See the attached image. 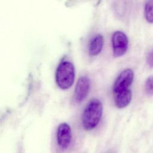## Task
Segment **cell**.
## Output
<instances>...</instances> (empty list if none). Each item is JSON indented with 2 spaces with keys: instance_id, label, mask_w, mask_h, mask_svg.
I'll use <instances>...</instances> for the list:
<instances>
[{
  "instance_id": "cell-1",
  "label": "cell",
  "mask_w": 153,
  "mask_h": 153,
  "mask_svg": "<svg viewBox=\"0 0 153 153\" xmlns=\"http://www.w3.org/2000/svg\"><path fill=\"white\" fill-rule=\"evenodd\" d=\"M103 112L102 103L98 99H92L85 107L82 115V124L86 130L95 128L100 121Z\"/></svg>"
},
{
  "instance_id": "cell-2",
  "label": "cell",
  "mask_w": 153,
  "mask_h": 153,
  "mask_svg": "<svg viewBox=\"0 0 153 153\" xmlns=\"http://www.w3.org/2000/svg\"><path fill=\"white\" fill-rule=\"evenodd\" d=\"M75 79V68L69 61H63L57 66L56 72V81L63 90L70 88Z\"/></svg>"
},
{
  "instance_id": "cell-3",
  "label": "cell",
  "mask_w": 153,
  "mask_h": 153,
  "mask_svg": "<svg viewBox=\"0 0 153 153\" xmlns=\"http://www.w3.org/2000/svg\"><path fill=\"white\" fill-rule=\"evenodd\" d=\"M112 45L114 55L115 57L122 56L126 53L128 48L127 36L121 31L115 32L112 36Z\"/></svg>"
},
{
  "instance_id": "cell-4",
  "label": "cell",
  "mask_w": 153,
  "mask_h": 153,
  "mask_svg": "<svg viewBox=\"0 0 153 153\" xmlns=\"http://www.w3.org/2000/svg\"><path fill=\"white\" fill-rule=\"evenodd\" d=\"M134 74L131 69H126L122 71L115 79L113 91L116 94L128 90L133 80Z\"/></svg>"
},
{
  "instance_id": "cell-5",
  "label": "cell",
  "mask_w": 153,
  "mask_h": 153,
  "mask_svg": "<svg viewBox=\"0 0 153 153\" xmlns=\"http://www.w3.org/2000/svg\"><path fill=\"white\" fill-rule=\"evenodd\" d=\"M71 129L68 124L61 123L57 130V140L59 146L63 149H67L71 142Z\"/></svg>"
},
{
  "instance_id": "cell-6",
  "label": "cell",
  "mask_w": 153,
  "mask_h": 153,
  "mask_svg": "<svg viewBox=\"0 0 153 153\" xmlns=\"http://www.w3.org/2000/svg\"><path fill=\"white\" fill-rule=\"evenodd\" d=\"M90 87V81L87 76H81L77 81L74 91L75 100L77 103L82 102L87 96Z\"/></svg>"
},
{
  "instance_id": "cell-7",
  "label": "cell",
  "mask_w": 153,
  "mask_h": 153,
  "mask_svg": "<svg viewBox=\"0 0 153 153\" xmlns=\"http://www.w3.org/2000/svg\"><path fill=\"white\" fill-rule=\"evenodd\" d=\"M103 37L100 34H97L91 38L88 45V52L91 56L99 54L103 46Z\"/></svg>"
},
{
  "instance_id": "cell-8",
  "label": "cell",
  "mask_w": 153,
  "mask_h": 153,
  "mask_svg": "<svg viewBox=\"0 0 153 153\" xmlns=\"http://www.w3.org/2000/svg\"><path fill=\"white\" fill-rule=\"evenodd\" d=\"M131 99V92L128 89L117 94L115 99V103L117 108H123L127 106Z\"/></svg>"
},
{
  "instance_id": "cell-9",
  "label": "cell",
  "mask_w": 153,
  "mask_h": 153,
  "mask_svg": "<svg viewBox=\"0 0 153 153\" xmlns=\"http://www.w3.org/2000/svg\"><path fill=\"white\" fill-rule=\"evenodd\" d=\"M145 17L149 23H153V1H148L145 7Z\"/></svg>"
},
{
  "instance_id": "cell-10",
  "label": "cell",
  "mask_w": 153,
  "mask_h": 153,
  "mask_svg": "<svg viewBox=\"0 0 153 153\" xmlns=\"http://www.w3.org/2000/svg\"><path fill=\"white\" fill-rule=\"evenodd\" d=\"M145 91L149 95H153V76L148 77L145 82Z\"/></svg>"
},
{
  "instance_id": "cell-11",
  "label": "cell",
  "mask_w": 153,
  "mask_h": 153,
  "mask_svg": "<svg viewBox=\"0 0 153 153\" xmlns=\"http://www.w3.org/2000/svg\"><path fill=\"white\" fill-rule=\"evenodd\" d=\"M146 62L150 68H153V50L148 53L146 57Z\"/></svg>"
},
{
  "instance_id": "cell-12",
  "label": "cell",
  "mask_w": 153,
  "mask_h": 153,
  "mask_svg": "<svg viewBox=\"0 0 153 153\" xmlns=\"http://www.w3.org/2000/svg\"><path fill=\"white\" fill-rule=\"evenodd\" d=\"M108 153H112V152H108Z\"/></svg>"
}]
</instances>
